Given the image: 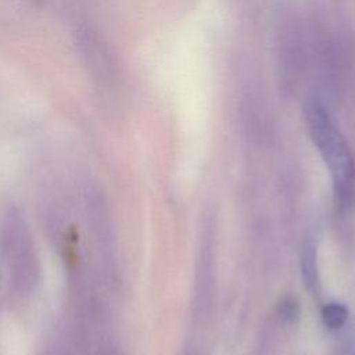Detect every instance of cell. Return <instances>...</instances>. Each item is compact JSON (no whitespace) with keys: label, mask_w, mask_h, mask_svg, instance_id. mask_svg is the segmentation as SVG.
Here are the masks:
<instances>
[{"label":"cell","mask_w":355,"mask_h":355,"mask_svg":"<svg viewBox=\"0 0 355 355\" xmlns=\"http://www.w3.org/2000/svg\"><path fill=\"white\" fill-rule=\"evenodd\" d=\"M309 136L323 158L341 201H348L355 187V161L351 148L319 101H309L304 110Z\"/></svg>","instance_id":"obj_1"},{"label":"cell","mask_w":355,"mask_h":355,"mask_svg":"<svg viewBox=\"0 0 355 355\" xmlns=\"http://www.w3.org/2000/svg\"><path fill=\"white\" fill-rule=\"evenodd\" d=\"M1 254L11 291L18 297L32 294L40 275L39 258L29 225L17 207L3 216Z\"/></svg>","instance_id":"obj_2"},{"label":"cell","mask_w":355,"mask_h":355,"mask_svg":"<svg viewBox=\"0 0 355 355\" xmlns=\"http://www.w3.org/2000/svg\"><path fill=\"white\" fill-rule=\"evenodd\" d=\"M301 273L304 284L309 291L318 288V268H316V251L312 241L304 244L301 255Z\"/></svg>","instance_id":"obj_3"},{"label":"cell","mask_w":355,"mask_h":355,"mask_svg":"<svg viewBox=\"0 0 355 355\" xmlns=\"http://www.w3.org/2000/svg\"><path fill=\"white\" fill-rule=\"evenodd\" d=\"M348 318V311L343 304L338 302H330L326 304L322 311V319L326 327L336 330L340 329Z\"/></svg>","instance_id":"obj_4"},{"label":"cell","mask_w":355,"mask_h":355,"mask_svg":"<svg viewBox=\"0 0 355 355\" xmlns=\"http://www.w3.org/2000/svg\"><path fill=\"white\" fill-rule=\"evenodd\" d=\"M282 312H283L286 319H294V316L297 315V305H295V302L291 301V300L284 301L283 305H282Z\"/></svg>","instance_id":"obj_5"}]
</instances>
